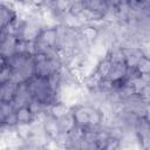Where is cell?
<instances>
[{"label":"cell","instance_id":"obj_1","mask_svg":"<svg viewBox=\"0 0 150 150\" xmlns=\"http://www.w3.org/2000/svg\"><path fill=\"white\" fill-rule=\"evenodd\" d=\"M18 43V38L12 34L7 33H1V39H0V54L1 57H9L15 53Z\"/></svg>","mask_w":150,"mask_h":150},{"label":"cell","instance_id":"obj_2","mask_svg":"<svg viewBox=\"0 0 150 150\" xmlns=\"http://www.w3.org/2000/svg\"><path fill=\"white\" fill-rule=\"evenodd\" d=\"M42 123H43L45 132H46V135L48 136V138H50V139H56V138L61 135L62 130H61V127H60V123H59V118L52 116V115L48 112V114L45 116Z\"/></svg>","mask_w":150,"mask_h":150},{"label":"cell","instance_id":"obj_3","mask_svg":"<svg viewBox=\"0 0 150 150\" xmlns=\"http://www.w3.org/2000/svg\"><path fill=\"white\" fill-rule=\"evenodd\" d=\"M71 111L77 127L83 129L89 128V105L88 104H77L71 108Z\"/></svg>","mask_w":150,"mask_h":150},{"label":"cell","instance_id":"obj_4","mask_svg":"<svg viewBox=\"0 0 150 150\" xmlns=\"http://www.w3.org/2000/svg\"><path fill=\"white\" fill-rule=\"evenodd\" d=\"M127 74H128V66L125 64V62H112L110 71L105 80H109L112 83L121 82L127 80Z\"/></svg>","mask_w":150,"mask_h":150},{"label":"cell","instance_id":"obj_5","mask_svg":"<svg viewBox=\"0 0 150 150\" xmlns=\"http://www.w3.org/2000/svg\"><path fill=\"white\" fill-rule=\"evenodd\" d=\"M125 53V64L129 69H136L138 62L143 57V53L139 47H129L124 48Z\"/></svg>","mask_w":150,"mask_h":150},{"label":"cell","instance_id":"obj_6","mask_svg":"<svg viewBox=\"0 0 150 150\" xmlns=\"http://www.w3.org/2000/svg\"><path fill=\"white\" fill-rule=\"evenodd\" d=\"M18 83H15L14 81H8L6 83L0 84V102H7V103H12L18 89Z\"/></svg>","mask_w":150,"mask_h":150},{"label":"cell","instance_id":"obj_7","mask_svg":"<svg viewBox=\"0 0 150 150\" xmlns=\"http://www.w3.org/2000/svg\"><path fill=\"white\" fill-rule=\"evenodd\" d=\"M61 25L66 26L69 29L79 30L84 25V22L79 15H75V14H71V13L67 12V13L63 14V16L61 19Z\"/></svg>","mask_w":150,"mask_h":150},{"label":"cell","instance_id":"obj_8","mask_svg":"<svg viewBox=\"0 0 150 150\" xmlns=\"http://www.w3.org/2000/svg\"><path fill=\"white\" fill-rule=\"evenodd\" d=\"M83 5L86 8H89L91 11H96V12L103 14L104 16L110 9L108 0H83Z\"/></svg>","mask_w":150,"mask_h":150},{"label":"cell","instance_id":"obj_9","mask_svg":"<svg viewBox=\"0 0 150 150\" xmlns=\"http://www.w3.org/2000/svg\"><path fill=\"white\" fill-rule=\"evenodd\" d=\"M79 32H80V34H81L90 45H93V43L97 40V38H98L101 30H100L98 28L91 26V25L84 23V25L79 29Z\"/></svg>","mask_w":150,"mask_h":150},{"label":"cell","instance_id":"obj_10","mask_svg":"<svg viewBox=\"0 0 150 150\" xmlns=\"http://www.w3.org/2000/svg\"><path fill=\"white\" fill-rule=\"evenodd\" d=\"M70 111H71V107L68 105V104H66V103H63V102H61V101H57V102L53 103L48 108V112L52 116L56 117V118H61L62 116L69 114Z\"/></svg>","mask_w":150,"mask_h":150},{"label":"cell","instance_id":"obj_11","mask_svg":"<svg viewBox=\"0 0 150 150\" xmlns=\"http://www.w3.org/2000/svg\"><path fill=\"white\" fill-rule=\"evenodd\" d=\"M15 114L18 123H32L35 120V115L30 110L29 105H23L15 109Z\"/></svg>","mask_w":150,"mask_h":150},{"label":"cell","instance_id":"obj_12","mask_svg":"<svg viewBox=\"0 0 150 150\" xmlns=\"http://www.w3.org/2000/svg\"><path fill=\"white\" fill-rule=\"evenodd\" d=\"M111 64H112V62L110 61V59H109L108 56H104L103 59H101V60L97 62L96 68H95V71H96L103 80H105L107 76H108V74H109V71H110Z\"/></svg>","mask_w":150,"mask_h":150},{"label":"cell","instance_id":"obj_13","mask_svg":"<svg viewBox=\"0 0 150 150\" xmlns=\"http://www.w3.org/2000/svg\"><path fill=\"white\" fill-rule=\"evenodd\" d=\"M59 123H60V127H61L62 132H70L76 127L73 111H70L69 114H67V115L62 116L61 118H59Z\"/></svg>","mask_w":150,"mask_h":150},{"label":"cell","instance_id":"obj_14","mask_svg":"<svg viewBox=\"0 0 150 150\" xmlns=\"http://www.w3.org/2000/svg\"><path fill=\"white\" fill-rule=\"evenodd\" d=\"M13 73L14 70L6 63L1 62V71H0V84L2 83H6L8 81L12 80V76H13Z\"/></svg>","mask_w":150,"mask_h":150},{"label":"cell","instance_id":"obj_15","mask_svg":"<svg viewBox=\"0 0 150 150\" xmlns=\"http://www.w3.org/2000/svg\"><path fill=\"white\" fill-rule=\"evenodd\" d=\"M13 111H15V108L12 103L0 102V122H4Z\"/></svg>","mask_w":150,"mask_h":150},{"label":"cell","instance_id":"obj_16","mask_svg":"<svg viewBox=\"0 0 150 150\" xmlns=\"http://www.w3.org/2000/svg\"><path fill=\"white\" fill-rule=\"evenodd\" d=\"M136 70L138 71L139 75H145V74H149L150 73V59L143 56L141 59V61L138 62L137 67H136Z\"/></svg>","mask_w":150,"mask_h":150},{"label":"cell","instance_id":"obj_17","mask_svg":"<svg viewBox=\"0 0 150 150\" xmlns=\"http://www.w3.org/2000/svg\"><path fill=\"white\" fill-rule=\"evenodd\" d=\"M104 149L107 150H115V149H121V139L120 138H116L114 136H109L105 145H104Z\"/></svg>","mask_w":150,"mask_h":150},{"label":"cell","instance_id":"obj_18","mask_svg":"<svg viewBox=\"0 0 150 150\" xmlns=\"http://www.w3.org/2000/svg\"><path fill=\"white\" fill-rule=\"evenodd\" d=\"M138 95L141 96V98L144 102H146L148 104H150V82L146 83V86L141 90V93Z\"/></svg>","mask_w":150,"mask_h":150},{"label":"cell","instance_id":"obj_19","mask_svg":"<svg viewBox=\"0 0 150 150\" xmlns=\"http://www.w3.org/2000/svg\"><path fill=\"white\" fill-rule=\"evenodd\" d=\"M46 1L47 0H30V4L36 6V7H41V6H43L46 4Z\"/></svg>","mask_w":150,"mask_h":150},{"label":"cell","instance_id":"obj_20","mask_svg":"<svg viewBox=\"0 0 150 150\" xmlns=\"http://www.w3.org/2000/svg\"><path fill=\"white\" fill-rule=\"evenodd\" d=\"M141 76H142V77H143L148 83L150 82V73H149V74H145V75H141Z\"/></svg>","mask_w":150,"mask_h":150},{"label":"cell","instance_id":"obj_21","mask_svg":"<svg viewBox=\"0 0 150 150\" xmlns=\"http://www.w3.org/2000/svg\"><path fill=\"white\" fill-rule=\"evenodd\" d=\"M135 1H143V0H135Z\"/></svg>","mask_w":150,"mask_h":150}]
</instances>
